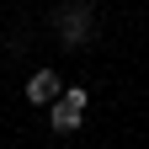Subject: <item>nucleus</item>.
Returning a JSON list of instances; mask_svg holds the SVG:
<instances>
[{"instance_id": "3", "label": "nucleus", "mask_w": 149, "mask_h": 149, "mask_svg": "<svg viewBox=\"0 0 149 149\" xmlns=\"http://www.w3.org/2000/svg\"><path fill=\"white\" fill-rule=\"evenodd\" d=\"M59 74H53V69H37L32 74V80H27V101H53V96H59Z\"/></svg>"}, {"instance_id": "2", "label": "nucleus", "mask_w": 149, "mask_h": 149, "mask_svg": "<svg viewBox=\"0 0 149 149\" xmlns=\"http://www.w3.org/2000/svg\"><path fill=\"white\" fill-rule=\"evenodd\" d=\"M91 37V0H80V6H64L59 11V43H85Z\"/></svg>"}, {"instance_id": "1", "label": "nucleus", "mask_w": 149, "mask_h": 149, "mask_svg": "<svg viewBox=\"0 0 149 149\" xmlns=\"http://www.w3.org/2000/svg\"><path fill=\"white\" fill-rule=\"evenodd\" d=\"M85 117V91L74 85V91H59L53 96V112H48V123H53V133H74Z\"/></svg>"}]
</instances>
